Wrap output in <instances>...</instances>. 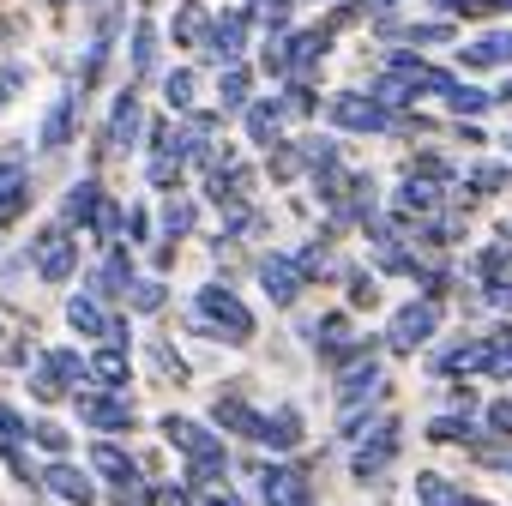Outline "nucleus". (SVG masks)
Listing matches in <instances>:
<instances>
[{
    "mask_svg": "<svg viewBox=\"0 0 512 506\" xmlns=\"http://www.w3.org/2000/svg\"><path fill=\"white\" fill-rule=\"evenodd\" d=\"M193 332L199 338H211V344H253V314H247V302L235 296V290H223V284H205V290H193Z\"/></svg>",
    "mask_w": 512,
    "mask_h": 506,
    "instance_id": "f257e3e1",
    "label": "nucleus"
},
{
    "mask_svg": "<svg viewBox=\"0 0 512 506\" xmlns=\"http://www.w3.org/2000/svg\"><path fill=\"white\" fill-rule=\"evenodd\" d=\"M73 410H79V422L91 434H133V422H139L133 398L115 392V386H79L73 392Z\"/></svg>",
    "mask_w": 512,
    "mask_h": 506,
    "instance_id": "f03ea898",
    "label": "nucleus"
},
{
    "mask_svg": "<svg viewBox=\"0 0 512 506\" xmlns=\"http://www.w3.org/2000/svg\"><path fill=\"white\" fill-rule=\"evenodd\" d=\"M247 37H253V7H223V13H211V31H205V43H199L205 67L241 61V55H247Z\"/></svg>",
    "mask_w": 512,
    "mask_h": 506,
    "instance_id": "7ed1b4c3",
    "label": "nucleus"
},
{
    "mask_svg": "<svg viewBox=\"0 0 512 506\" xmlns=\"http://www.w3.org/2000/svg\"><path fill=\"white\" fill-rule=\"evenodd\" d=\"M326 121H332L338 133H386V127H398V115H392L374 91H338V97L326 103Z\"/></svg>",
    "mask_w": 512,
    "mask_h": 506,
    "instance_id": "20e7f679",
    "label": "nucleus"
},
{
    "mask_svg": "<svg viewBox=\"0 0 512 506\" xmlns=\"http://www.w3.org/2000/svg\"><path fill=\"white\" fill-rule=\"evenodd\" d=\"M31 266H37L43 284H67L79 272V235H73V223H55V229H43L31 241Z\"/></svg>",
    "mask_w": 512,
    "mask_h": 506,
    "instance_id": "39448f33",
    "label": "nucleus"
},
{
    "mask_svg": "<svg viewBox=\"0 0 512 506\" xmlns=\"http://www.w3.org/2000/svg\"><path fill=\"white\" fill-rule=\"evenodd\" d=\"M43 488H49L61 506H97V500H103L97 470H91V464H73V458H49V464H43Z\"/></svg>",
    "mask_w": 512,
    "mask_h": 506,
    "instance_id": "423d86ee",
    "label": "nucleus"
},
{
    "mask_svg": "<svg viewBox=\"0 0 512 506\" xmlns=\"http://www.w3.org/2000/svg\"><path fill=\"white\" fill-rule=\"evenodd\" d=\"M260 290L272 296V308H296L302 290H308V272L296 266V253H260Z\"/></svg>",
    "mask_w": 512,
    "mask_h": 506,
    "instance_id": "0eeeda50",
    "label": "nucleus"
},
{
    "mask_svg": "<svg viewBox=\"0 0 512 506\" xmlns=\"http://www.w3.org/2000/svg\"><path fill=\"white\" fill-rule=\"evenodd\" d=\"M139 133H145V109H139V91L127 85V91L115 97V109H109V127H103L97 151H109V157H127V151L139 145Z\"/></svg>",
    "mask_w": 512,
    "mask_h": 506,
    "instance_id": "6e6552de",
    "label": "nucleus"
},
{
    "mask_svg": "<svg viewBox=\"0 0 512 506\" xmlns=\"http://www.w3.org/2000/svg\"><path fill=\"white\" fill-rule=\"evenodd\" d=\"M91 470L109 482V494H145L133 452H127V446H115V434H97V446H91Z\"/></svg>",
    "mask_w": 512,
    "mask_h": 506,
    "instance_id": "1a4fd4ad",
    "label": "nucleus"
},
{
    "mask_svg": "<svg viewBox=\"0 0 512 506\" xmlns=\"http://www.w3.org/2000/svg\"><path fill=\"white\" fill-rule=\"evenodd\" d=\"M392 458H398V422H380L374 434L356 440V452H350V476H356V482H374Z\"/></svg>",
    "mask_w": 512,
    "mask_h": 506,
    "instance_id": "9d476101",
    "label": "nucleus"
},
{
    "mask_svg": "<svg viewBox=\"0 0 512 506\" xmlns=\"http://www.w3.org/2000/svg\"><path fill=\"white\" fill-rule=\"evenodd\" d=\"M260 500L266 506H314V482L296 464H272V470H260Z\"/></svg>",
    "mask_w": 512,
    "mask_h": 506,
    "instance_id": "9b49d317",
    "label": "nucleus"
},
{
    "mask_svg": "<svg viewBox=\"0 0 512 506\" xmlns=\"http://www.w3.org/2000/svg\"><path fill=\"white\" fill-rule=\"evenodd\" d=\"M434 326H440V302H410V308H398L386 344H392V350H422V344L434 338Z\"/></svg>",
    "mask_w": 512,
    "mask_h": 506,
    "instance_id": "f8f14e48",
    "label": "nucleus"
},
{
    "mask_svg": "<svg viewBox=\"0 0 512 506\" xmlns=\"http://www.w3.org/2000/svg\"><path fill=\"white\" fill-rule=\"evenodd\" d=\"M91 284V296H103V302H115V296H127L139 278H133V253L127 247H103V266L85 278Z\"/></svg>",
    "mask_w": 512,
    "mask_h": 506,
    "instance_id": "ddd939ff",
    "label": "nucleus"
},
{
    "mask_svg": "<svg viewBox=\"0 0 512 506\" xmlns=\"http://www.w3.org/2000/svg\"><path fill=\"white\" fill-rule=\"evenodd\" d=\"M284 121H290V109H284V97H253L247 109H241V127H247V139L253 145H278V133H284Z\"/></svg>",
    "mask_w": 512,
    "mask_h": 506,
    "instance_id": "4468645a",
    "label": "nucleus"
},
{
    "mask_svg": "<svg viewBox=\"0 0 512 506\" xmlns=\"http://www.w3.org/2000/svg\"><path fill=\"white\" fill-rule=\"evenodd\" d=\"M79 103H85V91H79V85H73V91H61V97L49 103L43 133H37V145H43V151H67V145H73V115H79Z\"/></svg>",
    "mask_w": 512,
    "mask_h": 506,
    "instance_id": "2eb2a0df",
    "label": "nucleus"
},
{
    "mask_svg": "<svg viewBox=\"0 0 512 506\" xmlns=\"http://www.w3.org/2000/svg\"><path fill=\"white\" fill-rule=\"evenodd\" d=\"M368 398H380V362H374V350L356 356V362L338 374V404H344V410H362Z\"/></svg>",
    "mask_w": 512,
    "mask_h": 506,
    "instance_id": "dca6fc26",
    "label": "nucleus"
},
{
    "mask_svg": "<svg viewBox=\"0 0 512 506\" xmlns=\"http://www.w3.org/2000/svg\"><path fill=\"white\" fill-rule=\"evenodd\" d=\"M260 416H266V410H253L241 392H223V398L211 404V428H223V434H235V440H260Z\"/></svg>",
    "mask_w": 512,
    "mask_h": 506,
    "instance_id": "f3484780",
    "label": "nucleus"
},
{
    "mask_svg": "<svg viewBox=\"0 0 512 506\" xmlns=\"http://www.w3.org/2000/svg\"><path fill=\"white\" fill-rule=\"evenodd\" d=\"M253 446L296 452V446H302V410H296V404H278V410H266V416H260V440H253Z\"/></svg>",
    "mask_w": 512,
    "mask_h": 506,
    "instance_id": "a211bd4d",
    "label": "nucleus"
},
{
    "mask_svg": "<svg viewBox=\"0 0 512 506\" xmlns=\"http://www.w3.org/2000/svg\"><path fill=\"white\" fill-rule=\"evenodd\" d=\"M332 55V25H314V31H290V73H320V61Z\"/></svg>",
    "mask_w": 512,
    "mask_h": 506,
    "instance_id": "6ab92c4d",
    "label": "nucleus"
},
{
    "mask_svg": "<svg viewBox=\"0 0 512 506\" xmlns=\"http://www.w3.org/2000/svg\"><path fill=\"white\" fill-rule=\"evenodd\" d=\"M97 205H103V181H97V175H79V181L61 193V223L85 229V223L97 217Z\"/></svg>",
    "mask_w": 512,
    "mask_h": 506,
    "instance_id": "aec40b11",
    "label": "nucleus"
},
{
    "mask_svg": "<svg viewBox=\"0 0 512 506\" xmlns=\"http://www.w3.org/2000/svg\"><path fill=\"white\" fill-rule=\"evenodd\" d=\"M67 326H73L79 338H109L115 314H109V302H103V296H91V290H85V296H73V302H67Z\"/></svg>",
    "mask_w": 512,
    "mask_h": 506,
    "instance_id": "412c9836",
    "label": "nucleus"
},
{
    "mask_svg": "<svg viewBox=\"0 0 512 506\" xmlns=\"http://www.w3.org/2000/svg\"><path fill=\"white\" fill-rule=\"evenodd\" d=\"M247 103H253V73H247V61L217 67V109H223V115H241Z\"/></svg>",
    "mask_w": 512,
    "mask_h": 506,
    "instance_id": "4be33fe9",
    "label": "nucleus"
},
{
    "mask_svg": "<svg viewBox=\"0 0 512 506\" xmlns=\"http://www.w3.org/2000/svg\"><path fill=\"white\" fill-rule=\"evenodd\" d=\"M127 67H133V79H151L157 73V25L151 19H133L127 25Z\"/></svg>",
    "mask_w": 512,
    "mask_h": 506,
    "instance_id": "5701e85b",
    "label": "nucleus"
},
{
    "mask_svg": "<svg viewBox=\"0 0 512 506\" xmlns=\"http://www.w3.org/2000/svg\"><path fill=\"white\" fill-rule=\"evenodd\" d=\"M205 31H211L205 0H181V7H175V19H169V37H175L181 49H199V43H205Z\"/></svg>",
    "mask_w": 512,
    "mask_h": 506,
    "instance_id": "b1692460",
    "label": "nucleus"
},
{
    "mask_svg": "<svg viewBox=\"0 0 512 506\" xmlns=\"http://www.w3.org/2000/svg\"><path fill=\"white\" fill-rule=\"evenodd\" d=\"M127 374H133V362H127V344H103V350L91 356V380H97V386H115V392H127Z\"/></svg>",
    "mask_w": 512,
    "mask_h": 506,
    "instance_id": "393cba45",
    "label": "nucleus"
},
{
    "mask_svg": "<svg viewBox=\"0 0 512 506\" xmlns=\"http://www.w3.org/2000/svg\"><path fill=\"white\" fill-rule=\"evenodd\" d=\"M163 103H169V115H187V109H199V73H193V67H175V73H163Z\"/></svg>",
    "mask_w": 512,
    "mask_h": 506,
    "instance_id": "a878e982",
    "label": "nucleus"
},
{
    "mask_svg": "<svg viewBox=\"0 0 512 506\" xmlns=\"http://www.w3.org/2000/svg\"><path fill=\"white\" fill-rule=\"evenodd\" d=\"M85 229L97 235V247H121V235H127V211H121V199L103 193V205H97V217H91Z\"/></svg>",
    "mask_w": 512,
    "mask_h": 506,
    "instance_id": "bb28decb",
    "label": "nucleus"
},
{
    "mask_svg": "<svg viewBox=\"0 0 512 506\" xmlns=\"http://www.w3.org/2000/svg\"><path fill=\"white\" fill-rule=\"evenodd\" d=\"M193 199H181V193H169L163 199V211H157V223H163V241H187L193 235Z\"/></svg>",
    "mask_w": 512,
    "mask_h": 506,
    "instance_id": "cd10ccee",
    "label": "nucleus"
},
{
    "mask_svg": "<svg viewBox=\"0 0 512 506\" xmlns=\"http://www.w3.org/2000/svg\"><path fill=\"white\" fill-rule=\"evenodd\" d=\"M31 398H37V404H61V398H73V386L49 368V356H31Z\"/></svg>",
    "mask_w": 512,
    "mask_h": 506,
    "instance_id": "c85d7f7f",
    "label": "nucleus"
},
{
    "mask_svg": "<svg viewBox=\"0 0 512 506\" xmlns=\"http://www.w3.org/2000/svg\"><path fill=\"white\" fill-rule=\"evenodd\" d=\"M458 61H464L470 73H482V67H500V61H512V37H500V31H494V37H482V43H470V49H464Z\"/></svg>",
    "mask_w": 512,
    "mask_h": 506,
    "instance_id": "c756f323",
    "label": "nucleus"
},
{
    "mask_svg": "<svg viewBox=\"0 0 512 506\" xmlns=\"http://www.w3.org/2000/svg\"><path fill=\"white\" fill-rule=\"evenodd\" d=\"M145 175H151V187H163V193H175V187H181V175H187V157H181V151H151V163H145Z\"/></svg>",
    "mask_w": 512,
    "mask_h": 506,
    "instance_id": "7c9ffc66",
    "label": "nucleus"
},
{
    "mask_svg": "<svg viewBox=\"0 0 512 506\" xmlns=\"http://www.w3.org/2000/svg\"><path fill=\"white\" fill-rule=\"evenodd\" d=\"M31 440H37L49 458H73V434H67L61 422H49V416H43V422H31Z\"/></svg>",
    "mask_w": 512,
    "mask_h": 506,
    "instance_id": "2f4dec72",
    "label": "nucleus"
},
{
    "mask_svg": "<svg viewBox=\"0 0 512 506\" xmlns=\"http://www.w3.org/2000/svg\"><path fill=\"white\" fill-rule=\"evenodd\" d=\"M416 500H422V506H464V494H458L446 476H434V470L416 476Z\"/></svg>",
    "mask_w": 512,
    "mask_h": 506,
    "instance_id": "473e14b6",
    "label": "nucleus"
},
{
    "mask_svg": "<svg viewBox=\"0 0 512 506\" xmlns=\"http://www.w3.org/2000/svg\"><path fill=\"white\" fill-rule=\"evenodd\" d=\"M163 302H169V290H163V278H139V284L127 290V308H133V314H157Z\"/></svg>",
    "mask_w": 512,
    "mask_h": 506,
    "instance_id": "72a5a7b5",
    "label": "nucleus"
},
{
    "mask_svg": "<svg viewBox=\"0 0 512 506\" xmlns=\"http://www.w3.org/2000/svg\"><path fill=\"white\" fill-rule=\"evenodd\" d=\"M25 187H31L25 163H19V157H0V211H7V205H13V199L25 193Z\"/></svg>",
    "mask_w": 512,
    "mask_h": 506,
    "instance_id": "f704fd0d",
    "label": "nucleus"
},
{
    "mask_svg": "<svg viewBox=\"0 0 512 506\" xmlns=\"http://www.w3.org/2000/svg\"><path fill=\"white\" fill-rule=\"evenodd\" d=\"M25 85H31V67H25V61H7V67H0V115L13 109V97H19Z\"/></svg>",
    "mask_w": 512,
    "mask_h": 506,
    "instance_id": "c9c22d12",
    "label": "nucleus"
},
{
    "mask_svg": "<svg viewBox=\"0 0 512 506\" xmlns=\"http://www.w3.org/2000/svg\"><path fill=\"white\" fill-rule=\"evenodd\" d=\"M488 103H494V97L476 91V85H452V91H446V109H452V115H482Z\"/></svg>",
    "mask_w": 512,
    "mask_h": 506,
    "instance_id": "e433bc0d",
    "label": "nucleus"
},
{
    "mask_svg": "<svg viewBox=\"0 0 512 506\" xmlns=\"http://www.w3.org/2000/svg\"><path fill=\"white\" fill-rule=\"evenodd\" d=\"M476 428H470V416H434L428 422V440H440V446H458V440H470Z\"/></svg>",
    "mask_w": 512,
    "mask_h": 506,
    "instance_id": "4c0bfd02",
    "label": "nucleus"
},
{
    "mask_svg": "<svg viewBox=\"0 0 512 506\" xmlns=\"http://www.w3.org/2000/svg\"><path fill=\"white\" fill-rule=\"evenodd\" d=\"M193 494H199L193 482H151L145 500H151V506H193Z\"/></svg>",
    "mask_w": 512,
    "mask_h": 506,
    "instance_id": "58836bf2",
    "label": "nucleus"
},
{
    "mask_svg": "<svg viewBox=\"0 0 512 506\" xmlns=\"http://www.w3.org/2000/svg\"><path fill=\"white\" fill-rule=\"evenodd\" d=\"M151 368H157L163 380H187V362L175 356V344H151Z\"/></svg>",
    "mask_w": 512,
    "mask_h": 506,
    "instance_id": "ea45409f",
    "label": "nucleus"
},
{
    "mask_svg": "<svg viewBox=\"0 0 512 506\" xmlns=\"http://www.w3.org/2000/svg\"><path fill=\"white\" fill-rule=\"evenodd\" d=\"M398 37H404V43H410V49H416V43H422V49H428V43H446V37H452V25H404V31H398Z\"/></svg>",
    "mask_w": 512,
    "mask_h": 506,
    "instance_id": "a19ab883",
    "label": "nucleus"
},
{
    "mask_svg": "<svg viewBox=\"0 0 512 506\" xmlns=\"http://www.w3.org/2000/svg\"><path fill=\"white\" fill-rule=\"evenodd\" d=\"M380 302V284L368 272H350V308H374Z\"/></svg>",
    "mask_w": 512,
    "mask_h": 506,
    "instance_id": "79ce46f5",
    "label": "nucleus"
},
{
    "mask_svg": "<svg viewBox=\"0 0 512 506\" xmlns=\"http://www.w3.org/2000/svg\"><path fill=\"white\" fill-rule=\"evenodd\" d=\"M0 440H31V422L13 404H0Z\"/></svg>",
    "mask_w": 512,
    "mask_h": 506,
    "instance_id": "37998d69",
    "label": "nucleus"
},
{
    "mask_svg": "<svg viewBox=\"0 0 512 506\" xmlns=\"http://www.w3.org/2000/svg\"><path fill=\"white\" fill-rule=\"evenodd\" d=\"M482 272H488V278H494V284H500V278H506V272H512V247H506V241H500V247H488V253H482Z\"/></svg>",
    "mask_w": 512,
    "mask_h": 506,
    "instance_id": "c03bdc74",
    "label": "nucleus"
},
{
    "mask_svg": "<svg viewBox=\"0 0 512 506\" xmlns=\"http://www.w3.org/2000/svg\"><path fill=\"white\" fill-rule=\"evenodd\" d=\"M488 368H494V374H512V332H500V338L488 344Z\"/></svg>",
    "mask_w": 512,
    "mask_h": 506,
    "instance_id": "a18cd8bd",
    "label": "nucleus"
},
{
    "mask_svg": "<svg viewBox=\"0 0 512 506\" xmlns=\"http://www.w3.org/2000/svg\"><path fill=\"white\" fill-rule=\"evenodd\" d=\"M296 266H302V272H308V284H314V278H320V272H326L332 260H326V247L314 241V247H302V253H296Z\"/></svg>",
    "mask_w": 512,
    "mask_h": 506,
    "instance_id": "49530a36",
    "label": "nucleus"
},
{
    "mask_svg": "<svg viewBox=\"0 0 512 506\" xmlns=\"http://www.w3.org/2000/svg\"><path fill=\"white\" fill-rule=\"evenodd\" d=\"M488 428L512 440V404H506V398H500V404H488Z\"/></svg>",
    "mask_w": 512,
    "mask_h": 506,
    "instance_id": "de8ad7c7",
    "label": "nucleus"
},
{
    "mask_svg": "<svg viewBox=\"0 0 512 506\" xmlns=\"http://www.w3.org/2000/svg\"><path fill=\"white\" fill-rule=\"evenodd\" d=\"M127 235H133V241H127V247H139V241H145V235H151V217H145V211H127Z\"/></svg>",
    "mask_w": 512,
    "mask_h": 506,
    "instance_id": "09e8293b",
    "label": "nucleus"
},
{
    "mask_svg": "<svg viewBox=\"0 0 512 506\" xmlns=\"http://www.w3.org/2000/svg\"><path fill=\"white\" fill-rule=\"evenodd\" d=\"M199 506H247V500H241V494H235V488H211V494H205V500H199Z\"/></svg>",
    "mask_w": 512,
    "mask_h": 506,
    "instance_id": "8fccbe9b",
    "label": "nucleus"
},
{
    "mask_svg": "<svg viewBox=\"0 0 512 506\" xmlns=\"http://www.w3.org/2000/svg\"><path fill=\"white\" fill-rule=\"evenodd\" d=\"M470 181H476V187H506V169H476Z\"/></svg>",
    "mask_w": 512,
    "mask_h": 506,
    "instance_id": "3c124183",
    "label": "nucleus"
},
{
    "mask_svg": "<svg viewBox=\"0 0 512 506\" xmlns=\"http://www.w3.org/2000/svg\"><path fill=\"white\" fill-rule=\"evenodd\" d=\"M434 7H440V13H464V19H470V0H434Z\"/></svg>",
    "mask_w": 512,
    "mask_h": 506,
    "instance_id": "603ef678",
    "label": "nucleus"
},
{
    "mask_svg": "<svg viewBox=\"0 0 512 506\" xmlns=\"http://www.w3.org/2000/svg\"><path fill=\"white\" fill-rule=\"evenodd\" d=\"M494 103H506V109H512V79H506V85L494 91Z\"/></svg>",
    "mask_w": 512,
    "mask_h": 506,
    "instance_id": "864d4df0",
    "label": "nucleus"
},
{
    "mask_svg": "<svg viewBox=\"0 0 512 506\" xmlns=\"http://www.w3.org/2000/svg\"><path fill=\"white\" fill-rule=\"evenodd\" d=\"M374 7H398V0H374Z\"/></svg>",
    "mask_w": 512,
    "mask_h": 506,
    "instance_id": "5fc2aeb1",
    "label": "nucleus"
},
{
    "mask_svg": "<svg viewBox=\"0 0 512 506\" xmlns=\"http://www.w3.org/2000/svg\"><path fill=\"white\" fill-rule=\"evenodd\" d=\"M500 13H512V0H500Z\"/></svg>",
    "mask_w": 512,
    "mask_h": 506,
    "instance_id": "6e6d98bb",
    "label": "nucleus"
},
{
    "mask_svg": "<svg viewBox=\"0 0 512 506\" xmlns=\"http://www.w3.org/2000/svg\"><path fill=\"white\" fill-rule=\"evenodd\" d=\"M49 7H67V0H49Z\"/></svg>",
    "mask_w": 512,
    "mask_h": 506,
    "instance_id": "4d7b16f0",
    "label": "nucleus"
},
{
    "mask_svg": "<svg viewBox=\"0 0 512 506\" xmlns=\"http://www.w3.org/2000/svg\"><path fill=\"white\" fill-rule=\"evenodd\" d=\"M506 151H512V139H506Z\"/></svg>",
    "mask_w": 512,
    "mask_h": 506,
    "instance_id": "13d9d810",
    "label": "nucleus"
},
{
    "mask_svg": "<svg viewBox=\"0 0 512 506\" xmlns=\"http://www.w3.org/2000/svg\"><path fill=\"white\" fill-rule=\"evenodd\" d=\"M296 7H302V0H296Z\"/></svg>",
    "mask_w": 512,
    "mask_h": 506,
    "instance_id": "bf43d9fd",
    "label": "nucleus"
}]
</instances>
